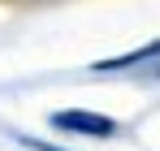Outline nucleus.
I'll list each match as a JSON object with an SVG mask.
<instances>
[{"instance_id":"f03ea898","label":"nucleus","mask_w":160,"mask_h":151,"mask_svg":"<svg viewBox=\"0 0 160 151\" xmlns=\"http://www.w3.org/2000/svg\"><path fill=\"white\" fill-rule=\"evenodd\" d=\"M152 56H160V39H156V43H147L143 52H130V56L104 61V65H95V69H100V74H117V69H134V65H143V61H152Z\"/></svg>"},{"instance_id":"f257e3e1","label":"nucleus","mask_w":160,"mask_h":151,"mask_svg":"<svg viewBox=\"0 0 160 151\" xmlns=\"http://www.w3.org/2000/svg\"><path fill=\"white\" fill-rule=\"evenodd\" d=\"M52 125L56 129H69V134H91V138H108L117 134V125L100 117V112H82V108H69V112H52Z\"/></svg>"}]
</instances>
